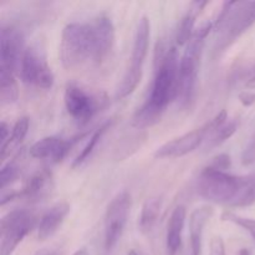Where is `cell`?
<instances>
[{
	"label": "cell",
	"instance_id": "7a4b0ae2",
	"mask_svg": "<svg viewBox=\"0 0 255 255\" xmlns=\"http://www.w3.org/2000/svg\"><path fill=\"white\" fill-rule=\"evenodd\" d=\"M179 56L176 46L161 51L156 60L154 76L148 95L134 114L132 124L137 128H146L161 121L167 107L178 99Z\"/></svg>",
	"mask_w": 255,
	"mask_h": 255
},
{
	"label": "cell",
	"instance_id": "d6a6232c",
	"mask_svg": "<svg viewBox=\"0 0 255 255\" xmlns=\"http://www.w3.org/2000/svg\"><path fill=\"white\" fill-rule=\"evenodd\" d=\"M72 255H89V253H87V251L85 248H82V249H79V251L77 252H75L74 254Z\"/></svg>",
	"mask_w": 255,
	"mask_h": 255
},
{
	"label": "cell",
	"instance_id": "ac0fdd59",
	"mask_svg": "<svg viewBox=\"0 0 255 255\" xmlns=\"http://www.w3.org/2000/svg\"><path fill=\"white\" fill-rule=\"evenodd\" d=\"M208 5V1H194L189 5L188 10L186 14L182 16L181 22L178 25L176 34V42L179 46H184L189 42L194 34V24H196V19L199 15V12L204 9V6Z\"/></svg>",
	"mask_w": 255,
	"mask_h": 255
},
{
	"label": "cell",
	"instance_id": "d6986e66",
	"mask_svg": "<svg viewBox=\"0 0 255 255\" xmlns=\"http://www.w3.org/2000/svg\"><path fill=\"white\" fill-rule=\"evenodd\" d=\"M162 204L163 199L161 197H151L144 202L138 218V228L142 233H148L152 231L159 218Z\"/></svg>",
	"mask_w": 255,
	"mask_h": 255
},
{
	"label": "cell",
	"instance_id": "d4e9b609",
	"mask_svg": "<svg viewBox=\"0 0 255 255\" xmlns=\"http://www.w3.org/2000/svg\"><path fill=\"white\" fill-rule=\"evenodd\" d=\"M222 221L229 222V223L236 224V226L243 228L244 231L251 234V237L255 242V219L247 218V217L241 216L238 213H234L232 211H224L222 213Z\"/></svg>",
	"mask_w": 255,
	"mask_h": 255
},
{
	"label": "cell",
	"instance_id": "e575fe53",
	"mask_svg": "<svg viewBox=\"0 0 255 255\" xmlns=\"http://www.w3.org/2000/svg\"><path fill=\"white\" fill-rule=\"evenodd\" d=\"M254 174V178H255V173H253Z\"/></svg>",
	"mask_w": 255,
	"mask_h": 255
},
{
	"label": "cell",
	"instance_id": "8992f818",
	"mask_svg": "<svg viewBox=\"0 0 255 255\" xmlns=\"http://www.w3.org/2000/svg\"><path fill=\"white\" fill-rule=\"evenodd\" d=\"M149 37H151V21L147 16H142L134 32L129 64L115 91L116 100H124L128 97L129 95L133 94L141 82L144 61L148 54Z\"/></svg>",
	"mask_w": 255,
	"mask_h": 255
},
{
	"label": "cell",
	"instance_id": "cb8c5ba5",
	"mask_svg": "<svg viewBox=\"0 0 255 255\" xmlns=\"http://www.w3.org/2000/svg\"><path fill=\"white\" fill-rule=\"evenodd\" d=\"M19 156H21V152H20L17 156H15L12 159H10L7 163L2 164L1 171H0V189H1V191H5V188H6L9 184H11L12 182L16 181L17 177H19Z\"/></svg>",
	"mask_w": 255,
	"mask_h": 255
},
{
	"label": "cell",
	"instance_id": "83f0119b",
	"mask_svg": "<svg viewBox=\"0 0 255 255\" xmlns=\"http://www.w3.org/2000/svg\"><path fill=\"white\" fill-rule=\"evenodd\" d=\"M255 162V137L248 143L247 148L244 149L243 156H242V163L244 166H249Z\"/></svg>",
	"mask_w": 255,
	"mask_h": 255
},
{
	"label": "cell",
	"instance_id": "603a6c76",
	"mask_svg": "<svg viewBox=\"0 0 255 255\" xmlns=\"http://www.w3.org/2000/svg\"><path fill=\"white\" fill-rule=\"evenodd\" d=\"M19 97L16 80L14 74L0 72V102L1 105H10L16 102Z\"/></svg>",
	"mask_w": 255,
	"mask_h": 255
},
{
	"label": "cell",
	"instance_id": "3957f363",
	"mask_svg": "<svg viewBox=\"0 0 255 255\" xmlns=\"http://www.w3.org/2000/svg\"><path fill=\"white\" fill-rule=\"evenodd\" d=\"M199 197L216 204L248 207L255 202V188L251 174L236 176L208 164L196 182Z\"/></svg>",
	"mask_w": 255,
	"mask_h": 255
},
{
	"label": "cell",
	"instance_id": "44dd1931",
	"mask_svg": "<svg viewBox=\"0 0 255 255\" xmlns=\"http://www.w3.org/2000/svg\"><path fill=\"white\" fill-rule=\"evenodd\" d=\"M237 128H238L237 121H229V120H227V121L221 122L208 134L206 142H204V148L207 151H209V149L216 148V147L223 144L224 142L228 141L236 133Z\"/></svg>",
	"mask_w": 255,
	"mask_h": 255
},
{
	"label": "cell",
	"instance_id": "f546056e",
	"mask_svg": "<svg viewBox=\"0 0 255 255\" xmlns=\"http://www.w3.org/2000/svg\"><path fill=\"white\" fill-rule=\"evenodd\" d=\"M239 100H241V102L244 105V106L249 107L255 104V94L251 91L241 92V95H239Z\"/></svg>",
	"mask_w": 255,
	"mask_h": 255
},
{
	"label": "cell",
	"instance_id": "9c48e42d",
	"mask_svg": "<svg viewBox=\"0 0 255 255\" xmlns=\"http://www.w3.org/2000/svg\"><path fill=\"white\" fill-rule=\"evenodd\" d=\"M35 224L36 217L29 209L7 212L0 222V255H12Z\"/></svg>",
	"mask_w": 255,
	"mask_h": 255
},
{
	"label": "cell",
	"instance_id": "9a60e30c",
	"mask_svg": "<svg viewBox=\"0 0 255 255\" xmlns=\"http://www.w3.org/2000/svg\"><path fill=\"white\" fill-rule=\"evenodd\" d=\"M213 213L212 207L202 206L194 209L189 216V255H201L204 228Z\"/></svg>",
	"mask_w": 255,
	"mask_h": 255
},
{
	"label": "cell",
	"instance_id": "ba28073f",
	"mask_svg": "<svg viewBox=\"0 0 255 255\" xmlns=\"http://www.w3.org/2000/svg\"><path fill=\"white\" fill-rule=\"evenodd\" d=\"M228 120V114L226 110H222L221 112L216 115L212 120L198 127V128L189 131L182 136L176 137L171 141L166 142L161 147L156 149L154 157L156 158H179L189 154L191 152L196 151L203 142H206L207 137L211 133L212 129L219 125L221 122Z\"/></svg>",
	"mask_w": 255,
	"mask_h": 255
},
{
	"label": "cell",
	"instance_id": "7402d4cb",
	"mask_svg": "<svg viewBox=\"0 0 255 255\" xmlns=\"http://www.w3.org/2000/svg\"><path fill=\"white\" fill-rule=\"evenodd\" d=\"M112 124H114V120H107V121H105L101 126L97 127V128L92 132L91 136H90V138H89V141H87L86 146L81 149V152H80L79 156L76 157V159L74 161L72 166L74 167L81 166L85 161H87V159L90 158V156H91L92 152L95 151V148L97 147L99 142L101 141V138L104 137V134L106 133L110 128H111Z\"/></svg>",
	"mask_w": 255,
	"mask_h": 255
},
{
	"label": "cell",
	"instance_id": "277c9868",
	"mask_svg": "<svg viewBox=\"0 0 255 255\" xmlns=\"http://www.w3.org/2000/svg\"><path fill=\"white\" fill-rule=\"evenodd\" d=\"M255 24V1H226L214 22L217 54L231 47Z\"/></svg>",
	"mask_w": 255,
	"mask_h": 255
},
{
	"label": "cell",
	"instance_id": "2e32d148",
	"mask_svg": "<svg viewBox=\"0 0 255 255\" xmlns=\"http://www.w3.org/2000/svg\"><path fill=\"white\" fill-rule=\"evenodd\" d=\"M70 209H71V207L67 202H60V203L50 207L42 214L39 224H37V238H39V241H46L59 231L67 214L70 213Z\"/></svg>",
	"mask_w": 255,
	"mask_h": 255
},
{
	"label": "cell",
	"instance_id": "ffe728a7",
	"mask_svg": "<svg viewBox=\"0 0 255 255\" xmlns=\"http://www.w3.org/2000/svg\"><path fill=\"white\" fill-rule=\"evenodd\" d=\"M29 127H30L29 117L22 116L20 117V119H17V121L15 122V125L12 126L11 134H10L7 142L4 144V146L0 147V156H1V161H5L7 154H10V152H11L14 148H17L19 144H21V142L24 141L27 132H29Z\"/></svg>",
	"mask_w": 255,
	"mask_h": 255
},
{
	"label": "cell",
	"instance_id": "f1b7e54d",
	"mask_svg": "<svg viewBox=\"0 0 255 255\" xmlns=\"http://www.w3.org/2000/svg\"><path fill=\"white\" fill-rule=\"evenodd\" d=\"M10 134H11V132H10L9 125H7L5 121H2L1 124H0V147H2L5 143H6Z\"/></svg>",
	"mask_w": 255,
	"mask_h": 255
},
{
	"label": "cell",
	"instance_id": "30bf717a",
	"mask_svg": "<svg viewBox=\"0 0 255 255\" xmlns=\"http://www.w3.org/2000/svg\"><path fill=\"white\" fill-rule=\"evenodd\" d=\"M132 197L127 191L117 193L107 204L104 221V248L107 254L114 251L121 239L128 221Z\"/></svg>",
	"mask_w": 255,
	"mask_h": 255
},
{
	"label": "cell",
	"instance_id": "6da1fadb",
	"mask_svg": "<svg viewBox=\"0 0 255 255\" xmlns=\"http://www.w3.org/2000/svg\"><path fill=\"white\" fill-rule=\"evenodd\" d=\"M115 39V25L107 15H99L86 22H70L62 30L60 41L62 66L77 69L86 64H102L111 54Z\"/></svg>",
	"mask_w": 255,
	"mask_h": 255
},
{
	"label": "cell",
	"instance_id": "52a82bcc",
	"mask_svg": "<svg viewBox=\"0 0 255 255\" xmlns=\"http://www.w3.org/2000/svg\"><path fill=\"white\" fill-rule=\"evenodd\" d=\"M20 79L29 86L50 90L54 86L55 76L47 62L46 49L42 41H35L25 49L19 67Z\"/></svg>",
	"mask_w": 255,
	"mask_h": 255
},
{
	"label": "cell",
	"instance_id": "5b68a950",
	"mask_svg": "<svg viewBox=\"0 0 255 255\" xmlns=\"http://www.w3.org/2000/svg\"><path fill=\"white\" fill-rule=\"evenodd\" d=\"M212 29H214V22L212 21L203 22L196 29L179 60L178 101L183 107L191 106L194 101L204 42Z\"/></svg>",
	"mask_w": 255,
	"mask_h": 255
},
{
	"label": "cell",
	"instance_id": "7c38bea8",
	"mask_svg": "<svg viewBox=\"0 0 255 255\" xmlns=\"http://www.w3.org/2000/svg\"><path fill=\"white\" fill-rule=\"evenodd\" d=\"M24 34L14 25H2L0 31V72L16 75L24 55Z\"/></svg>",
	"mask_w": 255,
	"mask_h": 255
},
{
	"label": "cell",
	"instance_id": "1f68e13d",
	"mask_svg": "<svg viewBox=\"0 0 255 255\" xmlns=\"http://www.w3.org/2000/svg\"><path fill=\"white\" fill-rule=\"evenodd\" d=\"M35 255H62V254L57 251H42Z\"/></svg>",
	"mask_w": 255,
	"mask_h": 255
},
{
	"label": "cell",
	"instance_id": "836d02e7",
	"mask_svg": "<svg viewBox=\"0 0 255 255\" xmlns=\"http://www.w3.org/2000/svg\"><path fill=\"white\" fill-rule=\"evenodd\" d=\"M239 255H252V254H251V252L248 251V249L243 248L241 252H239Z\"/></svg>",
	"mask_w": 255,
	"mask_h": 255
},
{
	"label": "cell",
	"instance_id": "484cf974",
	"mask_svg": "<svg viewBox=\"0 0 255 255\" xmlns=\"http://www.w3.org/2000/svg\"><path fill=\"white\" fill-rule=\"evenodd\" d=\"M231 164H232L231 156H228L227 153H221L212 159V162L209 163V166L213 167V168L221 169V171H228L229 167H231Z\"/></svg>",
	"mask_w": 255,
	"mask_h": 255
},
{
	"label": "cell",
	"instance_id": "4dcf8cb0",
	"mask_svg": "<svg viewBox=\"0 0 255 255\" xmlns=\"http://www.w3.org/2000/svg\"><path fill=\"white\" fill-rule=\"evenodd\" d=\"M246 85L249 87V89H255V69H254L253 74H252V76L247 80Z\"/></svg>",
	"mask_w": 255,
	"mask_h": 255
},
{
	"label": "cell",
	"instance_id": "e0dca14e",
	"mask_svg": "<svg viewBox=\"0 0 255 255\" xmlns=\"http://www.w3.org/2000/svg\"><path fill=\"white\" fill-rule=\"evenodd\" d=\"M187 219V211L184 206H178L172 212L167 223L166 249L167 255H177L182 247L184 224Z\"/></svg>",
	"mask_w": 255,
	"mask_h": 255
},
{
	"label": "cell",
	"instance_id": "4fadbf2b",
	"mask_svg": "<svg viewBox=\"0 0 255 255\" xmlns=\"http://www.w3.org/2000/svg\"><path fill=\"white\" fill-rule=\"evenodd\" d=\"M86 136V132L79 133L71 138L59 136H47L35 142L29 149V156L35 159H51L54 163L64 161L77 142Z\"/></svg>",
	"mask_w": 255,
	"mask_h": 255
},
{
	"label": "cell",
	"instance_id": "4316f807",
	"mask_svg": "<svg viewBox=\"0 0 255 255\" xmlns=\"http://www.w3.org/2000/svg\"><path fill=\"white\" fill-rule=\"evenodd\" d=\"M209 255H227L226 254V244L222 237L214 236L211 239L209 244Z\"/></svg>",
	"mask_w": 255,
	"mask_h": 255
},
{
	"label": "cell",
	"instance_id": "8fae6325",
	"mask_svg": "<svg viewBox=\"0 0 255 255\" xmlns=\"http://www.w3.org/2000/svg\"><path fill=\"white\" fill-rule=\"evenodd\" d=\"M64 101L66 111L79 125H86L101 110V97L86 91L75 82H69L65 87Z\"/></svg>",
	"mask_w": 255,
	"mask_h": 255
},
{
	"label": "cell",
	"instance_id": "5bb4252c",
	"mask_svg": "<svg viewBox=\"0 0 255 255\" xmlns=\"http://www.w3.org/2000/svg\"><path fill=\"white\" fill-rule=\"evenodd\" d=\"M52 188V174L47 168L39 169L34 172L25 182L20 192H12L9 194H2L1 206H5L12 199H27V201H40L50 193Z\"/></svg>",
	"mask_w": 255,
	"mask_h": 255
}]
</instances>
